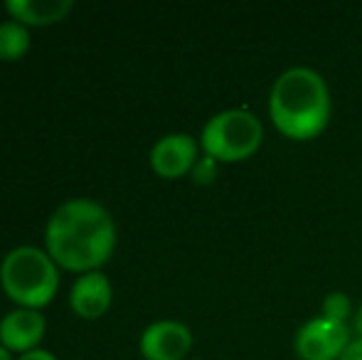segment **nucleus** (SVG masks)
<instances>
[{
    "label": "nucleus",
    "instance_id": "7",
    "mask_svg": "<svg viewBox=\"0 0 362 360\" xmlns=\"http://www.w3.org/2000/svg\"><path fill=\"white\" fill-rule=\"evenodd\" d=\"M139 348L146 360H187L192 351V331L180 321L160 318L141 333Z\"/></svg>",
    "mask_w": 362,
    "mask_h": 360
},
{
    "label": "nucleus",
    "instance_id": "1",
    "mask_svg": "<svg viewBox=\"0 0 362 360\" xmlns=\"http://www.w3.org/2000/svg\"><path fill=\"white\" fill-rule=\"evenodd\" d=\"M116 247V222L104 205L89 197H72L49 215L45 250L67 272H99Z\"/></svg>",
    "mask_w": 362,
    "mask_h": 360
},
{
    "label": "nucleus",
    "instance_id": "4",
    "mask_svg": "<svg viewBox=\"0 0 362 360\" xmlns=\"http://www.w3.org/2000/svg\"><path fill=\"white\" fill-rule=\"evenodd\" d=\"M264 124L249 109H224L207 119L200 134V149L217 163H239L262 149Z\"/></svg>",
    "mask_w": 362,
    "mask_h": 360
},
{
    "label": "nucleus",
    "instance_id": "5",
    "mask_svg": "<svg viewBox=\"0 0 362 360\" xmlns=\"http://www.w3.org/2000/svg\"><path fill=\"white\" fill-rule=\"evenodd\" d=\"M350 338L353 333L348 323L330 321L318 313L296 331L293 351L300 360H340Z\"/></svg>",
    "mask_w": 362,
    "mask_h": 360
},
{
    "label": "nucleus",
    "instance_id": "3",
    "mask_svg": "<svg viewBox=\"0 0 362 360\" xmlns=\"http://www.w3.org/2000/svg\"><path fill=\"white\" fill-rule=\"evenodd\" d=\"M0 286L18 308L40 311L54 298L59 289V269L47 250L15 247L0 262Z\"/></svg>",
    "mask_w": 362,
    "mask_h": 360
},
{
    "label": "nucleus",
    "instance_id": "9",
    "mask_svg": "<svg viewBox=\"0 0 362 360\" xmlns=\"http://www.w3.org/2000/svg\"><path fill=\"white\" fill-rule=\"evenodd\" d=\"M111 301H114V286L109 277L101 272L79 274L69 291V306L76 316L86 321H96L104 316L111 308Z\"/></svg>",
    "mask_w": 362,
    "mask_h": 360
},
{
    "label": "nucleus",
    "instance_id": "10",
    "mask_svg": "<svg viewBox=\"0 0 362 360\" xmlns=\"http://www.w3.org/2000/svg\"><path fill=\"white\" fill-rule=\"evenodd\" d=\"M72 0H8L5 3L10 20L25 25V28L57 25L72 13Z\"/></svg>",
    "mask_w": 362,
    "mask_h": 360
},
{
    "label": "nucleus",
    "instance_id": "8",
    "mask_svg": "<svg viewBox=\"0 0 362 360\" xmlns=\"http://www.w3.org/2000/svg\"><path fill=\"white\" fill-rule=\"evenodd\" d=\"M47 321L35 308H15L0 318V343L13 353H30L40 346Z\"/></svg>",
    "mask_w": 362,
    "mask_h": 360
},
{
    "label": "nucleus",
    "instance_id": "6",
    "mask_svg": "<svg viewBox=\"0 0 362 360\" xmlns=\"http://www.w3.org/2000/svg\"><path fill=\"white\" fill-rule=\"evenodd\" d=\"M200 158V141L190 134H165L151 149V168L165 180L182 178Z\"/></svg>",
    "mask_w": 362,
    "mask_h": 360
},
{
    "label": "nucleus",
    "instance_id": "15",
    "mask_svg": "<svg viewBox=\"0 0 362 360\" xmlns=\"http://www.w3.org/2000/svg\"><path fill=\"white\" fill-rule=\"evenodd\" d=\"M15 360H57V356H52L49 351H42V348H35V351L23 353V356H18Z\"/></svg>",
    "mask_w": 362,
    "mask_h": 360
},
{
    "label": "nucleus",
    "instance_id": "12",
    "mask_svg": "<svg viewBox=\"0 0 362 360\" xmlns=\"http://www.w3.org/2000/svg\"><path fill=\"white\" fill-rule=\"evenodd\" d=\"M320 316L330 318V321L348 323V318L353 316V301L348 294L343 291H330L320 303Z\"/></svg>",
    "mask_w": 362,
    "mask_h": 360
},
{
    "label": "nucleus",
    "instance_id": "11",
    "mask_svg": "<svg viewBox=\"0 0 362 360\" xmlns=\"http://www.w3.org/2000/svg\"><path fill=\"white\" fill-rule=\"evenodd\" d=\"M30 28L15 23V20H5L0 23V59L3 62H18L30 52Z\"/></svg>",
    "mask_w": 362,
    "mask_h": 360
},
{
    "label": "nucleus",
    "instance_id": "16",
    "mask_svg": "<svg viewBox=\"0 0 362 360\" xmlns=\"http://www.w3.org/2000/svg\"><path fill=\"white\" fill-rule=\"evenodd\" d=\"M353 331H355V336L362 338V306H360V311L353 316Z\"/></svg>",
    "mask_w": 362,
    "mask_h": 360
},
{
    "label": "nucleus",
    "instance_id": "2",
    "mask_svg": "<svg viewBox=\"0 0 362 360\" xmlns=\"http://www.w3.org/2000/svg\"><path fill=\"white\" fill-rule=\"evenodd\" d=\"M330 89L313 67H288L269 91V119L291 141H310L328 129Z\"/></svg>",
    "mask_w": 362,
    "mask_h": 360
},
{
    "label": "nucleus",
    "instance_id": "13",
    "mask_svg": "<svg viewBox=\"0 0 362 360\" xmlns=\"http://www.w3.org/2000/svg\"><path fill=\"white\" fill-rule=\"evenodd\" d=\"M217 168H219L217 161L202 153L200 158H197V163L192 166L190 175H192V180H195L197 185H210V182L217 178Z\"/></svg>",
    "mask_w": 362,
    "mask_h": 360
},
{
    "label": "nucleus",
    "instance_id": "14",
    "mask_svg": "<svg viewBox=\"0 0 362 360\" xmlns=\"http://www.w3.org/2000/svg\"><path fill=\"white\" fill-rule=\"evenodd\" d=\"M340 360H362V338L353 336L350 343L345 346V351L340 353Z\"/></svg>",
    "mask_w": 362,
    "mask_h": 360
},
{
    "label": "nucleus",
    "instance_id": "17",
    "mask_svg": "<svg viewBox=\"0 0 362 360\" xmlns=\"http://www.w3.org/2000/svg\"><path fill=\"white\" fill-rule=\"evenodd\" d=\"M0 360H15L13 358V351H8V348H5L3 343H0Z\"/></svg>",
    "mask_w": 362,
    "mask_h": 360
}]
</instances>
